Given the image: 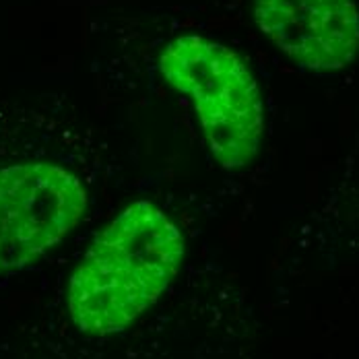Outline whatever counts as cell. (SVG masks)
<instances>
[{"label": "cell", "mask_w": 359, "mask_h": 359, "mask_svg": "<svg viewBox=\"0 0 359 359\" xmlns=\"http://www.w3.org/2000/svg\"><path fill=\"white\" fill-rule=\"evenodd\" d=\"M159 71L174 89L192 97L221 168L248 165L262 143L264 116L256 81L242 58L213 39L180 36L161 52Z\"/></svg>", "instance_id": "obj_2"}, {"label": "cell", "mask_w": 359, "mask_h": 359, "mask_svg": "<svg viewBox=\"0 0 359 359\" xmlns=\"http://www.w3.org/2000/svg\"><path fill=\"white\" fill-rule=\"evenodd\" d=\"M258 27L283 54L310 71H341L359 52L353 0H254Z\"/></svg>", "instance_id": "obj_4"}, {"label": "cell", "mask_w": 359, "mask_h": 359, "mask_svg": "<svg viewBox=\"0 0 359 359\" xmlns=\"http://www.w3.org/2000/svg\"><path fill=\"white\" fill-rule=\"evenodd\" d=\"M184 236L157 205L137 201L91 242L69 283L72 323L89 334L120 332L176 277Z\"/></svg>", "instance_id": "obj_1"}, {"label": "cell", "mask_w": 359, "mask_h": 359, "mask_svg": "<svg viewBox=\"0 0 359 359\" xmlns=\"http://www.w3.org/2000/svg\"><path fill=\"white\" fill-rule=\"evenodd\" d=\"M87 209V190L60 163L0 165V273L17 271L60 244Z\"/></svg>", "instance_id": "obj_3"}]
</instances>
